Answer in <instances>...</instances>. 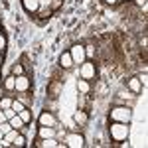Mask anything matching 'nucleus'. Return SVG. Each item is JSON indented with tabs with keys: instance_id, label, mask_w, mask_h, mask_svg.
<instances>
[{
	"instance_id": "1",
	"label": "nucleus",
	"mask_w": 148,
	"mask_h": 148,
	"mask_svg": "<svg viewBox=\"0 0 148 148\" xmlns=\"http://www.w3.org/2000/svg\"><path fill=\"white\" fill-rule=\"evenodd\" d=\"M109 132H111L113 140L123 142V140L128 138V123H116V121H113V125L109 126Z\"/></svg>"
},
{
	"instance_id": "2",
	"label": "nucleus",
	"mask_w": 148,
	"mask_h": 148,
	"mask_svg": "<svg viewBox=\"0 0 148 148\" xmlns=\"http://www.w3.org/2000/svg\"><path fill=\"white\" fill-rule=\"evenodd\" d=\"M130 119H132V111L128 107H114V109H111V121L130 123Z\"/></svg>"
},
{
	"instance_id": "3",
	"label": "nucleus",
	"mask_w": 148,
	"mask_h": 148,
	"mask_svg": "<svg viewBox=\"0 0 148 148\" xmlns=\"http://www.w3.org/2000/svg\"><path fill=\"white\" fill-rule=\"evenodd\" d=\"M95 73H97V69H95V63L93 61H83L81 63V67H79V75H81V79H95Z\"/></svg>"
},
{
	"instance_id": "4",
	"label": "nucleus",
	"mask_w": 148,
	"mask_h": 148,
	"mask_svg": "<svg viewBox=\"0 0 148 148\" xmlns=\"http://www.w3.org/2000/svg\"><path fill=\"white\" fill-rule=\"evenodd\" d=\"M69 53L73 57V63H83L87 56H85V46H81V44H73L71 49H69Z\"/></svg>"
},
{
	"instance_id": "5",
	"label": "nucleus",
	"mask_w": 148,
	"mask_h": 148,
	"mask_svg": "<svg viewBox=\"0 0 148 148\" xmlns=\"http://www.w3.org/2000/svg\"><path fill=\"white\" fill-rule=\"evenodd\" d=\"M65 146L81 148V146H85V138L81 136V134H75V132H71V134H67V138H65Z\"/></svg>"
},
{
	"instance_id": "6",
	"label": "nucleus",
	"mask_w": 148,
	"mask_h": 148,
	"mask_svg": "<svg viewBox=\"0 0 148 148\" xmlns=\"http://www.w3.org/2000/svg\"><path fill=\"white\" fill-rule=\"evenodd\" d=\"M38 121H40V125H42V126H56L57 125L56 116L49 113V111H44V113L40 114V119H38Z\"/></svg>"
},
{
	"instance_id": "7",
	"label": "nucleus",
	"mask_w": 148,
	"mask_h": 148,
	"mask_svg": "<svg viewBox=\"0 0 148 148\" xmlns=\"http://www.w3.org/2000/svg\"><path fill=\"white\" fill-rule=\"evenodd\" d=\"M59 93H61V83H59V79H53L47 87V95H49V99H57Z\"/></svg>"
},
{
	"instance_id": "8",
	"label": "nucleus",
	"mask_w": 148,
	"mask_h": 148,
	"mask_svg": "<svg viewBox=\"0 0 148 148\" xmlns=\"http://www.w3.org/2000/svg\"><path fill=\"white\" fill-rule=\"evenodd\" d=\"M73 65H75V63H73L71 53H69V51H63L61 57H59V67H61V69H71Z\"/></svg>"
},
{
	"instance_id": "9",
	"label": "nucleus",
	"mask_w": 148,
	"mask_h": 148,
	"mask_svg": "<svg viewBox=\"0 0 148 148\" xmlns=\"http://www.w3.org/2000/svg\"><path fill=\"white\" fill-rule=\"evenodd\" d=\"M22 6H24V10L30 12V14H36V12L42 8L40 6V0H22Z\"/></svg>"
},
{
	"instance_id": "10",
	"label": "nucleus",
	"mask_w": 148,
	"mask_h": 148,
	"mask_svg": "<svg viewBox=\"0 0 148 148\" xmlns=\"http://www.w3.org/2000/svg\"><path fill=\"white\" fill-rule=\"evenodd\" d=\"M30 89V79L26 77V75H18L16 77V91H28Z\"/></svg>"
},
{
	"instance_id": "11",
	"label": "nucleus",
	"mask_w": 148,
	"mask_h": 148,
	"mask_svg": "<svg viewBox=\"0 0 148 148\" xmlns=\"http://www.w3.org/2000/svg\"><path fill=\"white\" fill-rule=\"evenodd\" d=\"M38 136H40V138L56 136V126H42V125H40V128H38Z\"/></svg>"
},
{
	"instance_id": "12",
	"label": "nucleus",
	"mask_w": 148,
	"mask_h": 148,
	"mask_svg": "<svg viewBox=\"0 0 148 148\" xmlns=\"http://www.w3.org/2000/svg\"><path fill=\"white\" fill-rule=\"evenodd\" d=\"M128 89L132 93H140V89H142L140 79H138V77H130V79H128Z\"/></svg>"
},
{
	"instance_id": "13",
	"label": "nucleus",
	"mask_w": 148,
	"mask_h": 148,
	"mask_svg": "<svg viewBox=\"0 0 148 148\" xmlns=\"http://www.w3.org/2000/svg\"><path fill=\"white\" fill-rule=\"evenodd\" d=\"M73 119H75V123H77V125H87V121H89V116H87V113H85V111H77V113L73 114Z\"/></svg>"
},
{
	"instance_id": "14",
	"label": "nucleus",
	"mask_w": 148,
	"mask_h": 148,
	"mask_svg": "<svg viewBox=\"0 0 148 148\" xmlns=\"http://www.w3.org/2000/svg\"><path fill=\"white\" fill-rule=\"evenodd\" d=\"M8 123H10L12 128H16V130H22V128H24V121L20 119V114H14V116H12Z\"/></svg>"
},
{
	"instance_id": "15",
	"label": "nucleus",
	"mask_w": 148,
	"mask_h": 148,
	"mask_svg": "<svg viewBox=\"0 0 148 148\" xmlns=\"http://www.w3.org/2000/svg\"><path fill=\"white\" fill-rule=\"evenodd\" d=\"M77 89H79V93L87 95V93L91 91V85H89V81H87V79H79V81H77Z\"/></svg>"
},
{
	"instance_id": "16",
	"label": "nucleus",
	"mask_w": 148,
	"mask_h": 148,
	"mask_svg": "<svg viewBox=\"0 0 148 148\" xmlns=\"http://www.w3.org/2000/svg\"><path fill=\"white\" fill-rule=\"evenodd\" d=\"M4 89H6V91H14V89H16V77H14V75H8V77L4 79Z\"/></svg>"
},
{
	"instance_id": "17",
	"label": "nucleus",
	"mask_w": 148,
	"mask_h": 148,
	"mask_svg": "<svg viewBox=\"0 0 148 148\" xmlns=\"http://www.w3.org/2000/svg\"><path fill=\"white\" fill-rule=\"evenodd\" d=\"M16 99L22 103V105H26V107H28V105H32V97L28 95V91H20V95H18Z\"/></svg>"
},
{
	"instance_id": "18",
	"label": "nucleus",
	"mask_w": 148,
	"mask_h": 148,
	"mask_svg": "<svg viewBox=\"0 0 148 148\" xmlns=\"http://www.w3.org/2000/svg\"><path fill=\"white\" fill-rule=\"evenodd\" d=\"M12 75H14V77L24 75V65L22 63H14V65H12Z\"/></svg>"
},
{
	"instance_id": "19",
	"label": "nucleus",
	"mask_w": 148,
	"mask_h": 148,
	"mask_svg": "<svg viewBox=\"0 0 148 148\" xmlns=\"http://www.w3.org/2000/svg\"><path fill=\"white\" fill-rule=\"evenodd\" d=\"M18 114H20V119H22V121H24V125L32 121V113H30L28 109H22V111H20V113H18Z\"/></svg>"
},
{
	"instance_id": "20",
	"label": "nucleus",
	"mask_w": 148,
	"mask_h": 148,
	"mask_svg": "<svg viewBox=\"0 0 148 148\" xmlns=\"http://www.w3.org/2000/svg\"><path fill=\"white\" fill-rule=\"evenodd\" d=\"M12 146H14V148H22V146H26V138H24L22 134H18V136L14 138V142H12Z\"/></svg>"
},
{
	"instance_id": "21",
	"label": "nucleus",
	"mask_w": 148,
	"mask_h": 148,
	"mask_svg": "<svg viewBox=\"0 0 148 148\" xmlns=\"http://www.w3.org/2000/svg\"><path fill=\"white\" fill-rule=\"evenodd\" d=\"M95 53H97V49H95V46H93V44L85 46V56H87V59H93V57H95Z\"/></svg>"
},
{
	"instance_id": "22",
	"label": "nucleus",
	"mask_w": 148,
	"mask_h": 148,
	"mask_svg": "<svg viewBox=\"0 0 148 148\" xmlns=\"http://www.w3.org/2000/svg\"><path fill=\"white\" fill-rule=\"evenodd\" d=\"M12 101H14V99H10V97H2V99H0V109H10Z\"/></svg>"
},
{
	"instance_id": "23",
	"label": "nucleus",
	"mask_w": 148,
	"mask_h": 148,
	"mask_svg": "<svg viewBox=\"0 0 148 148\" xmlns=\"http://www.w3.org/2000/svg\"><path fill=\"white\" fill-rule=\"evenodd\" d=\"M12 109H14V111H16V114H18L22 109H26V105H22L18 99H14V101H12Z\"/></svg>"
},
{
	"instance_id": "24",
	"label": "nucleus",
	"mask_w": 148,
	"mask_h": 148,
	"mask_svg": "<svg viewBox=\"0 0 148 148\" xmlns=\"http://www.w3.org/2000/svg\"><path fill=\"white\" fill-rule=\"evenodd\" d=\"M0 130H2V132H4V134H6V132H8V130H12V125H10V123H8V121H4V123H2V125H0Z\"/></svg>"
},
{
	"instance_id": "25",
	"label": "nucleus",
	"mask_w": 148,
	"mask_h": 148,
	"mask_svg": "<svg viewBox=\"0 0 148 148\" xmlns=\"http://www.w3.org/2000/svg\"><path fill=\"white\" fill-rule=\"evenodd\" d=\"M2 111H4V114H6V119H8V121H10L12 116H14V114H16V111H14V109H12V107H10V109H2Z\"/></svg>"
},
{
	"instance_id": "26",
	"label": "nucleus",
	"mask_w": 148,
	"mask_h": 148,
	"mask_svg": "<svg viewBox=\"0 0 148 148\" xmlns=\"http://www.w3.org/2000/svg\"><path fill=\"white\" fill-rule=\"evenodd\" d=\"M59 4H61V0H51V2H49V8L56 10V8H59Z\"/></svg>"
},
{
	"instance_id": "27",
	"label": "nucleus",
	"mask_w": 148,
	"mask_h": 148,
	"mask_svg": "<svg viewBox=\"0 0 148 148\" xmlns=\"http://www.w3.org/2000/svg\"><path fill=\"white\" fill-rule=\"evenodd\" d=\"M4 49H6V38L0 34V51H4Z\"/></svg>"
},
{
	"instance_id": "28",
	"label": "nucleus",
	"mask_w": 148,
	"mask_h": 148,
	"mask_svg": "<svg viewBox=\"0 0 148 148\" xmlns=\"http://www.w3.org/2000/svg\"><path fill=\"white\" fill-rule=\"evenodd\" d=\"M4 121H8V119H6V114H4V111H2V109H0V125H2V123H4Z\"/></svg>"
},
{
	"instance_id": "29",
	"label": "nucleus",
	"mask_w": 148,
	"mask_h": 148,
	"mask_svg": "<svg viewBox=\"0 0 148 148\" xmlns=\"http://www.w3.org/2000/svg\"><path fill=\"white\" fill-rule=\"evenodd\" d=\"M105 4H111V6H114V4H119V0H103Z\"/></svg>"
},
{
	"instance_id": "30",
	"label": "nucleus",
	"mask_w": 148,
	"mask_h": 148,
	"mask_svg": "<svg viewBox=\"0 0 148 148\" xmlns=\"http://www.w3.org/2000/svg\"><path fill=\"white\" fill-rule=\"evenodd\" d=\"M51 0H40V6H49Z\"/></svg>"
},
{
	"instance_id": "31",
	"label": "nucleus",
	"mask_w": 148,
	"mask_h": 148,
	"mask_svg": "<svg viewBox=\"0 0 148 148\" xmlns=\"http://www.w3.org/2000/svg\"><path fill=\"white\" fill-rule=\"evenodd\" d=\"M2 59H4V56H2V51H0V65H2Z\"/></svg>"
},
{
	"instance_id": "32",
	"label": "nucleus",
	"mask_w": 148,
	"mask_h": 148,
	"mask_svg": "<svg viewBox=\"0 0 148 148\" xmlns=\"http://www.w3.org/2000/svg\"><path fill=\"white\" fill-rule=\"evenodd\" d=\"M2 138H4V132H2V130H0V140H2Z\"/></svg>"
},
{
	"instance_id": "33",
	"label": "nucleus",
	"mask_w": 148,
	"mask_h": 148,
	"mask_svg": "<svg viewBox=\"0 0 148 148\" xmlns=\"http://www.w3.org/2000/svg\"><path fill=\"white\" fill-rule=\"evenodd\" d=\"M119 2H128V0H119Z\"/></svg>"
},
{
	"instance_id": "34",
	"label": "nucleus",
	"mask_w": 148,
	"mask_h": 148,
	"mask_svg": "<svg viewBox=\"0 0 148 148\" xmlns=\"http://www.w3.org/2000/svg\"><path fill=\"white\" fill-rule=\"evenodd\" d=\"M0 146H2V140H0Z\"/></svg>"
}]
</instances>
